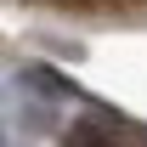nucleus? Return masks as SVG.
Segmentation results:
<instances>
[{
	"mask_svg": "<svg viewBox=\"0 0 147 147\" xmlns=\"http://www.w3.org/2000/svg\"><path fill=\"white\" fill-rule=\"evenodd\" d=\"M68 147H108V142H102V136H96V130H79V136H74Z\"/></svg>",
	"mask_w": 147,
	"mask_h": 147,
	"instance_id": "f257e3e1",
	"label": "nucleus"
}]
</instances>
